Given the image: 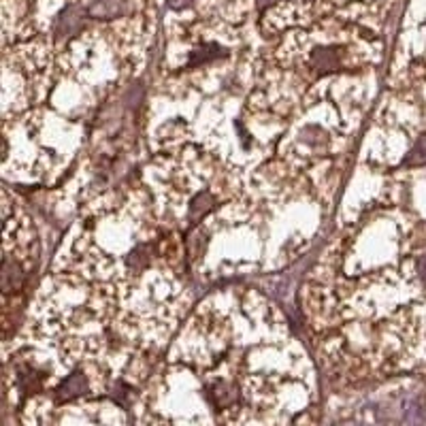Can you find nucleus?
Instances as JSON below:
<instances>
[{
    "label": "nucleus",
    "instance_id": "obj_2",
    "mask_svg": "<svg viewBox=\"0 0 426 426\" xmlns=\"http://www.w3.org/2000/svg\"><path fill=\"white\" fill-rule=\"evenodd\" d=\"M215 207V199L209 192H201L194 197V201L190 203V220L197 224L205 213H209Z\"/></svg>",
    "mask_w": 426,
    "mask_h": 426
},
{
    "label": "nucleus",
    "instance_id": "obj_7",
    "mask_svg": "<svg viewBox=\"0 0 426 426\" xmlns=\"http://www.w3.org/2000/svg\"><path fill=\"white\" fill-rule=\"evenodd\" d=\"M418 275H420V279L426 283V254L418 260Z\"/></svg>",
    "mask_w": 426,
    "mask_h": 426
},
{
    "label": "nucleus",
    "instance_id": "obj_4",
    "mask_svg": "<svg viewBox=\"0 0 426 426\" xmlns=\"http://www.w3.org/2000/svg\"><path fill=\"white\" fill-rule=\"evenodd\" d=\"M311 62H313L315 69H320V71H330V69H335V66H337V54L326 47V50H318V52H313Z\"/></svg>",
    "mask_w": 426,
    "mask_h": 426
},
{
    "label": "nucleus",
    "instance_id": "obj_6",
    "mask_svg": "<svg viewBox=\"0 0 426 426\" xmlns=\"http://www.w3.org/2000/svg\"><path fill=\"white\" fill-rule=\"evenodd\" d=\"M126 262H128V267H130V269H136V271H141L143 267H148V262H150V252H148V246H139L136 250H132V252H130V256L126 258Z\"/></svg>",
    "mask_w": 426,
    "mask_h": 426
},
{
    "label": "nucleus",
    "instance_id": "obj_3",
    "mask_svg": "<svg viewBox=\"0 0 426 426\" xmlns=\"http://www.w3.org/2000/svg\"><path fill=\"white\" fill-rule=\"evenodd\" d=\"M220 56H224L222 47H220V45H213V43H207V45H203V47H199V50L192 52V56H190V66H199V64H203V62H211V60H215V58H220Z\"/></svg>",
    "mask_w": 426,
    "mask_h": 426
},
{
    "label": "nucleus",
    "instance_id": "obj_5",
    "mask_svg": "<svg viewBox=\"0 0 426 426\" xmlns=\"http://www.w3.org/2000/svg\"><path fill=\"white\" fill-rule=\"evenodd\" d=\"M424 162H426V134H422V136L416 141L413 150H411L409 156L405 158V164H409V166H418V164H424Z\"/></svg>",
    "mask_w": 426,
    "mask_h": 426
},
{
    "label": "nucleus",
    "instance_id": "obj_1",
    "mask_svg": "<svg viewBox=\"0 0 426 426\" xmlns=\"http://www.w3.org/2000/svg\"><path fill=\"white\" fill-rule=\"evenodd\" d=\"M85 390H87L85 375H83L81 371H75L73 375H69L66 380L58 386L56 399H58V401H69V399H75V397L83 395Z\"/></svg>",
    "mask_w": 426,
    "mask_h": 426
}]
</instances>
